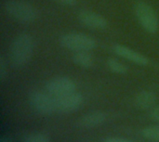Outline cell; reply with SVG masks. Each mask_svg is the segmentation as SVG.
Returning a JSON list of instances; mask_svg holds the SVG:
<instances>
[{
    "label": "cell",
    "mask_w": 159,
    "mask_h": 142,
    "mask_svg": "<svg viewBox=\"0 0 159 142\" xmlns=\"http://www.w3.org/2000/svg\"><path fill=\"white\" fill-rule=\"evenodd\" d=\"M34 50V38L25 33L18 34L12 41L9 50L10 60L16 67L26 65L32 59Z\"/></svg>",
    "instance_id": "1"
},
{
    "label": "cell",
    "mask_w": 159,
    "mask_h": 142,
    "mask_svg": "<svg viewBox=\"0 0 159 142\" xmlns=\"http://www.w3.org/2000/svg\"><path fill=\"white\" fill-rule=\"evenodd\" d=\"M6 12L15 20L21 23H32L36 20L38 12L36 8L24 0H8L5 4Z\"/></svg>",
    "instance_id": "2"
},
{
    "label": "cell",
    "mask_w": 159,
    "mask_h": 142,
    "mask_svg": "<svg viewBox=\"0 0 159 142\" xmlns=\"http://www.w3.org/2000/svg\"><path fill=\"white\" fill-rule=\"evenodd\" d=\"M135 16L141 26L149 33H157L159 19L155 8L146 2H138L134 7Z\"/></svg>",
    "instance_id": "3"
},
{
    "label": "cell",
    "mask_w": 159,
    "mask_h": 142,
    "mask_svg": "<svg viewBox=\"0 0 159 142\" xmlns=\"http://www.w3.org/2000/svg\"><path fill=\"white\" fill-rule=\"evenodd\" d=\"M60 43L64 48L74 52L84 50L90 51L96 47V41L94 38L88 34L77 32L62 34L60 38Z\"/></svg>",
    "instance_id": "4"
},
{
    "label": "cell",
    "mask_w": 159,
    "mask_h": 142,
    "mask_svg": "<svg viewBox=\"0 0 159 142\" xmlns=\"http://www.w3.org/2000/svg\"><path fill=\"white\" fill-rule=\"evenodd\" d=\"M49 93H46L40 90L33 91L29 96V102L34 111L42 115H50L55 109L54 97H51Z\"/></svg>",
    "instance_id": "5"
},
{
    "label": "cell",
    "mask_w": 159,
    "mask_h": 142,
    "mask_svg": "<svg viewBox=\"0 0 159 142\" xmlns=\"http://www.w3.org/2000/svg\"><path fill=\"white\" fill-rule=\"evenodd\" d=\"M56 112L61 113H70L78 110L83 104V96L75 91L65 95L54 97Z\"/></svg>",
    "instance_id": "6"
},
{
    "label": "cell",
    "mask_w": 159,
    "mask_h": 142,
    "mask_svg": "<svg viewBox=\"0 0 159 142\" xmlns=\"http://www.w3.org/2000/svg\"><path fill=\"white\" fill-rule=\"evenodd\" d=\"M46 90L50 95L58 97L76 91V85L69 77L59 76L47 82Z\"/></svg>",
    "instance_id": "7"
},
{
    "label": "cell",
    "mask_w": 159,
    "mask_h": 142,
    "mask_svg": "<svg viewBox=\"0 0 159 142\" xmlns=\"http://www.w3.org/2000/svg\"><path fill=\"white\" fill-rule=\"evenodd\" d=\"M112 48H113V51L116 55H118L120 58H122L129 62H132L136 65L146 66L149 64V60L146 56L132 49L129 47H127V46L121 45V44H115Z\"/></svg>",
    "instance_id": "8"
},
{
    "label": "cell",
    "mask_w": 159,
    "mask_h": 142,
    "mask_svg": "<svg viewBox=\"0 0 159 142\" xmlns=\"http://www.w3.org/2000/svg\"><path fill=\"white\" fill-rule=\"evenodd\" d=\"M78 20L85 27L93 30H102L108 26V21L102 15L88 9L79 12Z\"/></svg>",
    "instance_id": "9"
},
{
    "label": "cell",
    "mask_w": 159,
    "mask_h": 142,
    "mask_svg": "<svg viewBox=\"0 0 159 142\" xmlns=\"http://www.w3.org/2000/svg\"><path fill=\"white\" fill-rule=\"evenodd\" d=\"M107 120V114L102 111H93L86 113L78 120V126L83 128H93L103 125Z\"/></svg>",
    "instance_id": "10"
},
{
    "label": "cell",
    "mask_w": 159,
    "mask_h": 142,
    "mask_svg": "<svg viewBox=\"0 0 159 142\" xmlns=\"http://www.w3.org/2000/svg\"><path fill=\"white\" fill-rule=\"evenodd\" d=\"M157 102V95L153 91L143 90L134 98V104L137 108L147 110L152 108Z\"/></svg>",
    "instance_id": "11"
},
{
    "label": "cell",
    "mask_w": 159,
    "mask_h": 142,
    "mask_svg": "<svg viewBox=\"0 0 159 142\" xmlns=\"http://www.w3.org/2000/svg\"><path fill=\"white\" fill-rule=\"evenodd\" d=\"M72 60L75 65L84 69H89L94 64V58L90 51L88 50L74 52V55L72 56Z\"/></svg>",
    "instance_id": "12"
},
{
    "label": "cell",
    "mask_w": 159,
    "mask_h": 142,
    "mask_svg": "<svg viewBox=\"0 0 159 142\" xmlns=\"http://www.w3.org/2000/svg\"><path fill=\"white\" fill-rule=\"evenodd\" d=\"M107 67L112 73L116 74H125L128 73V67L116 58H110L107 60Z\"/></svg>",
    "instance_id": "13"
},
{
    "label": "cell",
    "mask_w": 159,
    "mask_h": 142,
    "mask_svg": "<svg viewBox=\"0 0 159 142\" xmlns=\"http://www.w3.org/2000/svg\"><path fill=\"white\" fill-rule=\"evenodd\" d=\"M142 136L151 141L159 142V125L144 127L141 131Z\"/></svg>",
    "instance_id": "14"
},
{
    "label": "cell",
    "mask_w": 159,
    "mask_h": 142,
    "mask_svg": "<svg viewBox=\"0 0 159 142\" xmlns=\"http://www.w3.org/2000/svg\"><path fill=\"white\" fill-rule=\"evenodd\" d=\"M23 142H51L49 138L42 133H33L27 135L24 139Z\"/></svg>",
    "instance_id": "15"
},
{
    "label": "cell",
    "mask_w": 159,
    "mask_h": 142,
    "mask_svg": "<svg viewBox=\"0 0 159 142\" xmlns=\"http://www.w3.org/2000/svg\"><path fill=\"white\" fill-rule=\"evenodd\" d=\"M7 75V67L3 56L0 57V81L3 82Z\"/></svg>",
    "instance_id": "16"
},
{
    "label": "cell",
    "mask_w": 159,
    "mask_h": 142,
    "mask_svg": "<svg viewBox=\"0 0 159 142\" xmlns=\"http://www.w3.org/2000/svg\"><path fill=\"white\" fill-rule=\"evenodd\" d=\"M103 142H132L129 140L124 139V138H119V137H109L105 139Z\"/></svg>",
    "instance_id": "17"
},
{
    "label": "cell",
    "mask_w": 159,
    "mask_h": 142,
    "mask_svg": "<svg viewBox=\"0 0 159 142\" xmlns=\"http://www.w3.org/2000/svg\"><path fill=\"white\" fill-rule=\"evenodd\" d=\"M56 1L59 4L65 5V6H75L77 2V0H53Z\"/></svg>",
    "instance_id": "18"
},
{
    "label": "cell",
    "mask_w": 159,
    "mask_h": 142,
    "mask_svg": "<svg viewBox=\"0 0 159 142\" xmlns=\"http://www.w3.org/2000/svg\"><path fill=\"white\" fill-rule=\"evenodd\" d=\"M151 117L157 121V122H159V106L158 107H156L152 110L151 112Z\"/></svg>",
    "instance_id": "19"
},
{
    "label": "cell",
    "mask_w": 159,
    "mask_h": 142,
    "mask_svg": "<svg viewBox=\"0 0 159 142\" xmlns=\"http://www.w3.org/2000/svg\"><path fill=\"white\" fill-rule=\"evenodd\" d=\"M0 142H12L11 138L8 136H2L0 139Z\"/></svg>",
    "instance_id": "20"
}]
</instances>
